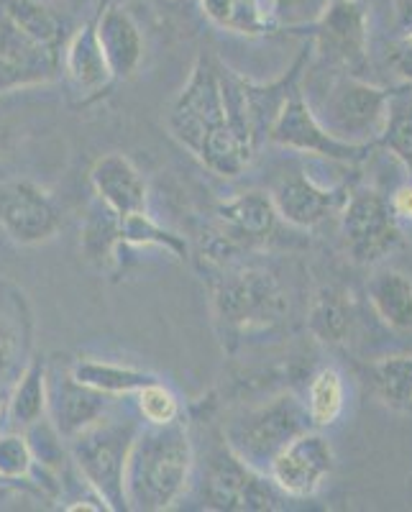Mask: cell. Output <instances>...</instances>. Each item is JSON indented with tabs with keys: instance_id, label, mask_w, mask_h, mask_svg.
<instances>
[{
	"instance_id": "obj_33",
	"label": "cell",
	"mask_w": 412,
	"mask_h": 512,
	"mask_svg": "<svg viewBox=\"0 0 412 512\" xmlns=\"http://www.w3.org/2000/svg\"><path fill=\"white\" fill-rule=\"evenodd\" d=\"M136 408L146 425H167L182 418V405L177 395L159 379H151L136 392Z\"/></svg>"
},
{
	"instance_id": "obj_8",
	"label": "cell",
	"mask_w": 412,
	"mask_h": 512,
	"mask_svg": "<svg viewBox=\"0 0 412 512\" xmlns=\"http://www.w3.org/2000/svg\"><path fill=\"white\" fill-rule=\"evenodd\" d=\"M346 249L359 264H377L402 244V231L389 210V200L377 190L349 192L341 208Z\"/></svg>"
},
{
	"instance_id": "obj_7",
	"label": "cell",
	"mask_w": 412,
	"mask_h": 512,
	"mask_svg": "<svg viewBox=\"0 0 412 512\" xmlns=\"http://www.w3.org/2000/svg\"><path fill=\"white\" fill-rule=\"evenodd\" d=\"M287 497L264 472H256L223 443L210 454L203 477V502L221 512H272Z\"/></svg>"
},
{
	"instance_id": "obj_32",
	"label": "cell",
	"mask_w": 412,
	"mask_h": 512,
	"mask_svg": "<svg viewBox=\"0 0 412 512\" xmlns=\"http://www.w3.org/2000/svg\"><path fill=\"white\" fill-rule=\"evenodd\" d=\"M24 436L31 446V454L39 469L49 474H59L67 464V456H70V448L67 441L59 436V431L52 425V420L44 415L41 420L31 423L29 428H24Z\"/></svg>"
},
{
	"instance_id": "obj_18",
	"label": "cell",
	"mask_w": 412,
	"mask_h": 512,
	"mask_svg": "<svg viewBox=\"0 0 412 512\" xmlns=\"http://www.w3.org/2000/svg\"><path fill=\"white\" fill-rule=\"evenodd\" d=\"M215 218L221 221L223 236L238 249H244V246L262 244L277 231L279 213L274 208L272 195L262 190H249L218 203Z\"/></svg>"
},
{
	"instance_id": "obj_35",
	"label": "cell",
	"mask_w": 412,
	"mask_h": 512,
	"mask_svg": "<svg viewBox=\"0 0 412 512\" xmlns=\"http://www.w3.org/2000/svg\"><path fill=\"white\" fill-rule=\"evenodd\" d=\"M389 210L397 218V223H412V180L402 182L392 195H389Z\"/></svg>"
},
{
	"instance_id": "obj_36",
	"label": "cell",
	"mask_w": 412,
	"mask_h": 512,
	"mask_svg": "<svg viewBox=\"0 0 412 512\" xmlns=\"http://www.w3.org/2000/svg\"><path fill=\"white\" fill-rule=\"evenodd\" d=\"M389 64L395 67L397 75L402 77V82L412 85V41L400 39L389 52Z\"/></svg>"
},
{
	"instance_id": "obj_11",
	"label": "cell",
	"mask_w": 412,
	"mask_h": 512,
	"mask_svg": "<svg viewBox=\"0 0 412 512\" xmlns=\"http://www.w3.org/2000/svg\"><path fill=\"white\" fill-rule=\"evenodd\" d=\"M336 456L328 438L318 431H305L295 441L287 443L282 451L272 459L267 469V477L274 487L292 500H305L313 497L328 477H331Z\"/></svg>"
},
{
	"instance_id": "obj_22",
	"label": "cell",
	"mask_w": 412,
	"mask_h": 512,
	"mask_svg": "<svg viewBox=\"0 0 412 512\" xmlns=\"http://www.w3.org/2000/svg\"><path fill=\"white\" fill-rule=\"evenodd\" d=\"M70 374L80 384L100 392V395L111 397V400H116V397L136 395L146 382L157 379L154 374L141 372V369L126 367V364H116V361H103V359H77L70 367Z\"/></svg>"
},
{
	"instance_id": "obj_15",
	"label": "cell",
	"mask_w": 412,
	"mask_h": 512,
	"mask_svg": "<svg viewBox=\"0 0 412 512\" xmlns=\"http://www.w3.org/2000/svg\"><path fill=\"white\" fill-rule=\"evenodd\" d=\"M47 392V418L52 420L64 441L88 431L90 425L111 413V397L100 395V392L77 382L70 369L49 372Z\"/></svg>"
},
{
	"instance_id": "obj_27",
	"label": "cell",
	"mask_w": 412,
	"mask_h": 512,
	"mask_svg": "<svg viewBox=\"0 0 412 512\" xmlns=\"http://www.w3.org/2000/svg\"><path fill=\"white\" fill-rule=\"evenodd\" d=\"M377 141L405 167L412 180V85L407 82L387 93V116Z\"/></svg>"
},
{
	"instance_id": "obj_19",
	"label": "cell",
	"mask_w": 412,
	"mask_h": 512,
	"mask_svg": "<svg viewBox=\"0 0 412 512\" xmlns=\"http://www.w3.org/2000/svg\"><path fill=\"white\" fill-rule=\"evenodd\" d=\"M100 49L116 80H131L144 62V34L121 6H103L95 16Z\"/></svg>"
},
{
	"instance_id": "obj_24",
	"label": "cell",
	"mask_w": 412,
	"mask_h": 512,
	"mask_svg": "<svg viewBox=\"0 0 412 512\" xmlns=\"http://www.w3.org/2000/svg\"><path fill=\"white\" fill-rule=\"evenodd\" d=\"M205 18L223 31L241 36H262L272 26L269 0H200Z\"/></svg>"
},
{
	"instance_id": "obj_13",
	"label": "cell",
	"mask_w": 412,
	"mask_h": 512,
	"mask_svg": "<svg viewBox=\"0 0 412 512\" xmlns=\"http://www.w3.org/2000/svg\"><path fill=\"white\" fill-rule=\"evenodd\" d=\"M62 52L44 47L0 13V95L34 88L59 75Z\"/></svg>"
},
{
	"instance_id": "obj_12",
	"label": "cell",
	"mask_w": 412,
	"mask_h": 512,
	"mask_svg": "<svg viewBox=\"0 0 412 512\" xmlns=\"http://www.w3.org/2000/svg\"><path fill=\"white\" fill-rule=\"evenodd\" d=\"M315 47L336 72L359 77L366 64L369 29L364 8L356 0H331L320 21L315 24Z\"/></svg>"
},
{
	"instance_id": "obj_38",
	"label": "cell",
	"mask_w": 412,
	"mask_h": 512,
	"mask_svg": "<svg viewBox=\"0 0 412 512\" xmlns=\"http://www.w3.org/2000/svg\"><path fill=\"white\" fill-rule=\"evenodd\" d=\"M6 410H8V392L0 390V420L6 418Z\"/></svg>"
},
{
	"instance_id": "obj_31",
	"label": "cell",
	"mask_w": 412,
	"mask_h": 512,
	"mask_svg": "<svg viewBox=\"0 0 412 512\" xmlns=\"http://www.w3.org/2000/svg\"><path fill=\"white\" fill-rule=\"evenodd\" d=\"M351 328V308L346 303V295L338 290H323L315 297L313 310H310V331L325 341V344H338L346 338Z\"/></svg>"
},
{
	"instance_id": "obj_2",
	"label": "cell",
	"mask_w": 412,
	"mask_h": 512,
	"mask_svg": "<svg viewBox=\"0 0 412 512\" xmlns=\"http://www.w3.org/2000/svg\"><path fill=\"white\" fill-rule=\"evenodd\" d=\"M195 448L185 420L141 425L128 448L123 492L128 510L162 512L175 507L190 487Z\"/></svg>"
},
{
	"instance_id": "obj_4",
	"label": "cell",
	"mask_w": 412,
	"mask_h": 512,
	"mask_svg": "<svg viewBox=\"0 0 412 512\" xmlns=\"http://www.w3.org/2000/svg\"><path fill=\"white\" fill-rule=\"evenodd\" d=\"M141 423L134 418L105 415L88 431L77 433L67 441L70 459L75 461L82 482L108 505V510H128L123 492L128 448L134 443Z\"/></svg>"
},
{
	"instance_id": "obj_37",
	"label": "cell",
	"mask_w": 412,
	"mask_h": 512,
	"mask_svg": "<svg viewBox=\"0 0 412 512\" xmlns=\"http://www.w3.org/2000/svg\"><path fill=\"white\" fill-rule=\"evenodd\" d=\"M397 16H400L402 29L412 31V0H400L397 3Z\"/></svg>"
},
{
	"instance_id": "obj_20",
	"label": "cell",
	"mask_w": 412,
	"mask_h": 512,
	"mask_svg": "<svg viewBox=\"0 0 412 512\" xmlns=\"http://www.w3.org/2000/svg\"><path fill=\"white\" fill-rule=\"evenodd\" d=\"M34 320L26 295L11 282L0 280V382L11 377L29 354Z\"/></svg>"
},
{
	"instance_id": "obj_34",
	"label": "cell",
	"mask_w": 412,
	"mask_h": 512,
	"mask_svg": "<svg viewBox=\"0 0 412 512\" xmlns=\"http://www.w3.org/2000/svg\"><path fill=\"white\" fill-rule=\"evenodd\" d=\"M36 461L24 433H0V479L24 482L34 474Z\"/></svg>"
},
{
	"instance_id": "obj_25",
	"label": "cell",
	"mask_w": 412,
	"mask_h": 512,
	"mask_svg": "<svg viewBox=\"0 0 412 512\" xmlns=\"http://www.w3.org/2000/svg\"><path fill=\"white\" fill-rule=\"evenodd\" d=\"M82 254L98 269H111L121 262V251L126 249L121 239V218L105 208L98 200V208L90 210L82 226Z\"/></svg>"
},
{
	"instance_id": "obj_28",
	"label": "cell",
	"mask_w": 412,
	"mask_h": 512,
	"mask_svg": "<svg viewBox=\"0 0 412 512\" xmlns=\"http://www.w3.org/2000/svg\"><path fill=\"white\" fill-rule=\"evenodd\" d=\"M121 239L126 249H159L180 262L187 259V241L180 233L169 231L162 223L154 221L149 210L121 218Z\"/></svg>"
},
{
	"instance_id": "obj_3",
	"label": "cell",
	"mask_w": 412,
	"mask_h": 512,
	"mask_svg": "<svg viewBox=\"0 0 412 512\" xmlns=\"http://www.w3.org/2000/svg\"><path fill=\"white\" fill-rule=\"evenodd\" d=\"M305 431H313L305 402L292 392H282L228 420L223 443L251 469L267 474L274 456Z\"/></svg>"
},
{
	"instance_id": "obj_5",
	"label": "cell",
	"mask_w": 412,
	"mask_h": 512,
	"mask_svg": "<svg viewBox=\"0 0 412 512\" xmlns=\"http://www.w3.org/2000/svg\"><path fill=\"white\" fill-rule=\"evenodd\" d=\"M389 90L369 85L349 72H336L318 100H308L320 126L338 141L372 146L379 139L387 116Z\"/></svg>"
},
{
	"instance_id": "obj_14",
	"label": "cell",
	"mask_w": 412,
	"mask_h": 512,
	"mask_svg": "<svg viewBox=\"0 0 412 512\" xmlns=\"http://www.w3.org/2000/svg\"><path fill=\"white\" fill-rule=\"evenodd\" d=\"M349 192V185H320L308 172H295L277 182L272 200L285 223L295 228H315L333 213H341Z\"/></svg>"
},
{
	"instance_id": "obj_30",
	"label": "cell",
	"mask_w": 412,
	"mask_h": 512,
	"mask_svg": "<svg viewBox=\"0 0 412 512\" xmlns=\"http://www.w3.org/2000/svg\"><path fill=\"white\" fill-rule=\"evenodd\" d=\"M305 408H308L315 431L328 428L341 418L343 408H346V387H343V377L338 369L323 367L310 379Z\"/></svg>"
},
{
	"instance_id": "obj_1",
	"label": "cell",
	"mask_w": 412,
	"mask_h": 512,
	"mask_svg": "<svg viewBox=\"0 0 412 512\" xmlns=\"http://www.w3.org/2000/svg\"><path fill=\"white\" fill-rule=\"evenodd\" d=\"M167 128L177 144L218 177H238L254 159L228 123L221 62L210 54H200L192 64L185 88L169 105Z\"/></svg>"
},
{
	"instance_id": "obj_29",
	"label": "cell",
	"mask_w": 412,
	"mask_h": 512,
	"mask_svg": "<svg viewBox=\"0 0 412 512\" xmlns=\"http://www.w3.org/2000/svg\"><path fill=\"white\" fill-rule=\"evenodd\" d=\"M372 387L384 405L395 410H412V356H387L374 361Z\"/></svg>"
},
{
	"instance_id": "obj_39",
	"label": "cell",
	"mask_w": 412,
	"mask_h": 512,
	"mask_svg": "<svg viewBox=\"0 0 412 512\" xmlns=\"http://www.w3.org/2000/svg\"><path fill=\"white\" fill-rule=\"evenodd\" d=\"M0 484H3V479H0Z\"/></svg>"
},
{
	"instance_id": "obj_21",
	"label": "cell",
	"mask_w": 412,
	"mask_h": 512,
	"mask_svg": "<svg viewBox=\"0 0 412 512\" xmlns=\"http://www.w3.org/2000/svg\"><path fill=\"white\" fill-rule=\"evenodd\" d=\"M369 303L392 331L412 336V280L397 269H384L369 282Z\"/></svg>"
},
{
	"instance_id": "obj_9",
	"label": "cell",
	"mask_w": 412,
	"mask_h": 512,
	"mask_svg": "<svg viewBox=\"0 0 412 512\" xmlns=\"http://www.w3.org/2000/svg\"><path fill=\"white\" fill-rule=\"evenodd\" d=\"M267 139L272 144L282 146V149L313 154V157H323L328 162L356 164L361 159H366V154H369V146L346 144V141H338L336 136L328 134L320 126L318 118H315L313 108L308 105V100H305L300 88L292 90L285 105L279 108L277 118H274L267 131Z\"/></svg>"
},
{
	"instance_id": "obj_16",
	"label": "cell",
	"mask_w": 412,
	"mask_h": 512,
	"mask_svg": "<svg viewBox=\"0 0 412 512\" xmlns=\"http://www.w3.org/2000/svg\"><path fill=\"white\" fill-rule=\"evenodd\" d=\"M59 72H62L70 90L82 103H93L111 88L116 77H113L111 67L105 62L103 49H100L95 18L64 41L62 57H59Z\"/></svg>"
},
{
	"instance_id": "obj_17",
	"label": "cell",
	"mask_w": 412,
	"mask_h": 512,
	"mask_svg": "<svg viewBox=\"0 0 412 512\" xmlns=\"http://www.w3.org/2000/svg\"><path fill=\"white\" fill-rule=\"evenodd\" d=\"M95 198L118 218L134 216L149 205V187L134 162L123 154H103L90 167Z\"/></svg>"
},
{
	"instance_id": "obj_6",
	"label": "cell",
	"mask_w": 412,
	"mask_h": 512,
	"mask_svg": "<svg viewBox=\"0 0 412 512\" xmlns=\"http://www.w3.org/2000/svg\"><path fill=\"white\" fill-rule=\"evenodd\" d=\"M213 305L218 318L238 331L274 326L290 308L282 285L264 269H226L215 282Z\"/></svg>"
},
{
	"instance_id": "obj_10",
	"label": "cell",
	"mask_w": 412,
	"mask_h": 512,
	"mask_svg": "<svg viewBox=\"0 0 412 512\" xmlns=\"http://www.w3.org/2000/svg\"><path fill=\"white\" fill-rule=\"evenodd\" d=\"M59 228L62 210L44 187L26 180L0 185V231L13 244H44L57 236Z\"/></svg>"
},
{
	"instance_id": "obj_23",
	"label": "cell",
	"mask_w": 412,
	"mask_h": 512,
	"mask_svg": "<svg viewBox=\"0 0 412 512\" xmlns=\"http://www.w3.org/2000/svg\"><path fill=\"white\" fill-rule=\"evenodd\" d=\"M47 377V361L41 359V356L29 359V364L18 374L13 390L8 392L6 418L11 423L21 425V428H29L31 423H36V420L47 415Z\"/></svg>"
},
{
	"instance_id": "obj_26",
	"label": "cell",
	"mask_w": 412,
	"mask_h": 512,
	"mask_svg": "<svg viewBox=\"0 0 412 512\" xmlns=\"http://www.w3.org/2000/svg\"><path fill=\"white\" fill-rule=\"evenodd\" d=\"M0 13L24 34H29L31 39L54 49V52H62L64 41H67L64 21L47 3H41V0H0Z\"/></svg>"
}]
</instances>
